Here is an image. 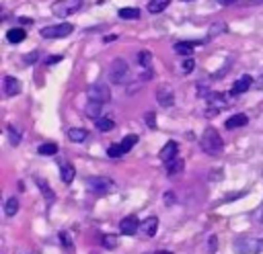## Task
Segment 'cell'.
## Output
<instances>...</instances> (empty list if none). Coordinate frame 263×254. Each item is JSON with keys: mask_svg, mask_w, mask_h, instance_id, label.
<instances>
[{"mask_svg": "<svg viewBox=\"0 0 263 254\" xmlns=\"http://www.w3.org/2000/svg\"><path fill=\"white\" fill-rule=\"evenodd\" d=\"M199 145H201V150H203L205 154H210V156H218V154H222V150H224V141H222L220 133H218L214 127H205V129H203V133H201V137H199Z\"/></svg>", "mask_w": 263, "mask_h": 254, "instance_id": "obj_1", "label": "cell"}, {"mask_svg": "<svg viewBox=\"0 0 263 254\" xmlns=\"http://www.w3.org/2000/svg\"><path fill=\"white\" fill-rule=\"evenodd\" d=\"M82 4H84V0H55L51 4V12L58 18H68L74 12H78L82 8Z\"/></svg>", "mask_w": 263, "mask_h": 254, "instance_id": "obj_2", "label": "cell"}, {"mask_svg": "<svg viewBox=\"0 0 263 254\" xmlns=\"http://www.w3.org/2000/svg\"><path fill=\"white\" fill-rule=\"evenodd\" d=\"M236 252L238 254H259L263 250V240H255L249 236H242L236 240Z\"/></svg>", "mask_w": 263, "mask_h": 254, "instance_id": "obj_3", "label": "cell"}, {"mask_svg": "<svg viewBox=\"0 0 263 254\" xmlns=\"http://www.w3.org/2000/svg\"><path fill=\"white\" fill-rule=\"evenodd\" d=\"M86 96H88V100H92V102H101V104H105V102L111 100V90H109V86L97 82V84H90V86H88Z\"/></svg>", "mask_w": 263, "mask_h": 254, "instance_id": "obj_4", "label": "cell"}, {"mask_svg": "<svg viewBox=\"0 0 263 254\" xmlns=\"http://www.w3.org/2000/svg\"><path fill=\"white\" fill-rule=\"evenodd\" d=\"M72 25L70 23H58V25H49V27H43L41 29V37L45 39H62L66 35L72 33Z\"/></svg>", "mask_w": 263, "mask_h": 254, "instance_id": "obj_5", "label": "cell"}, {"mask_svg": "<svg viewBox=\"0 0 263 254\" xmlns=\"http://www.w3.org/2000/svg\"><path fill=\"white\" fill-rule=\"evenodd\" d=\"M208 117H212V115H218L222 109H226L228 107V94H224V92H212L208 98Z\"/></svg>", "mask_w": 263, "mask_h": 254, "instance_id": "obj_6", "label": "cell"}, {"mask_svg": "<svg viewBox=\"0 0 263 254\" xmlns=\"http://www.w3.org/2000/svg\"><path fill=\"white\" fill-rule=\"evenodd\" d=\"M86 184H88V188L92 190V193H97V195H105V193H109L111 188H113V180L111 178H107V176H90V178H86Z\"/></svg>", "mask_w": 263, "mask_h": 254, "instance_id": "obj_7", "label": "cell"}, {"mask_svg": "<svg viewBox=\"0 0 263 254\" xmlns=\"http://www.w3.org/2000/svg\"><path fill=\"white\" fill-rule=\"evenodd\" d=\"M127 76H129V68H127V64H125L123 59H115V61L111 64V72H109L111 82L121 84V82L127 80Z\"/></svg>", "mask_w": 263, "mask_h": 254, "instance_id": "obj_8", "label": "cell"}, {"mask_svg": "<svg viewBox=\"0 0 263 254\" xmlns=\"http://www.w3.org/2000/svg\"><path fill=\"white\" fill-rule=\"evenodd\" d=\"M156 102L160 107H164V109L175 104V92H173V88L168 84H162V86L156 88Z\"/></svg>", "mask_w": 263, "mask_h": 254, "instance_id": "obj_9", "label": "cell"}, {"mask_svg": "<svg viewBox=\"0 0 263 254\" xmlns=\"http://www.w3.org/2000/svg\"><path fill=\"white\" fill-rule=\"evenodd\" d=\"M140 223H142V221H138L136 215H127V217H123V219L119 221V231H121L123 236H132V234H136V231L140 229Z\"/></svg>", "mask_w": 263, "mask_h": 254, "instance_id": "obj_10", "label": "cell"}, {"mask_svg": "<svg viewBox=\"0 0 263 254\" xmlns=\"http://www.w3.org/2000/svg\"><path fill=\"white\" fill-rule=\"evenodd\" d=\"M156 229H158V217L156 215H150V217H146L140 223V234H144L146 238H154L156 236Z\"/></svg>", "mask_w": 263, "mask_h": 254, "instance_id": "obj_11", "label": "cell"}, {"mask_svg": "<svg viewBox=\"0 0 263 254\" xmlns=\"http://www.w3.org/2000/svg\"><path fill=\"white\" fill-rule=\"evenodd\" d=\"M177 152H179V143L177 141H166L164 147L160 150V160L164 164H168V162H173L177 158Z\"/></svg>", "mask_w": 263, "mask_h": 254, "instance_id": "obj_12", "label": "cell"}, {"mask_svg": "<svg viewBox=\"0 0 263 254\" xmlns=\"http://www.w3.org/2000/svg\"><path fill=\"white\" fill-rule=\"evenodd\" d=\"M253 86V78L251 76H240L234 84H232V88H230V94H242V92H247L249 88Z\"/></svg>", "mask_w": 263, "mask_h": 254, "instance_id": "obj_13", "label": "cell"}, {"mask_svg": "<svg viewBox=\"0 0 263 254\" xmlns=\"http://www.w3.org/2000/svg\"><path fill=\"white\" fill-rule=\"evenodd\" d=\"M21 92V82L14 76H4V94L6 96H16Z\"/></svg>", "mask_w": 263, "mask_h": 254, "instance_id": "obj_14", "label": "cell"}, {"mask_svg": "<svg viewBox=\"0 0 263 254\" xmlns=\"http://www.w3.org/2000/svg\"><path fill=\"white\" fill-rule=\"evenodd\" d=\"M247 123H249V117H247L245 113H236V115H232L230 119H226L224 127H226V129H238V127H245Z\"/></svg>", "mask_w": 263, "mask_h": 254, "instance_id": "obj_15", "label": "cell"}, {"mask_svg": "<svg viewBox=\"0 0 263 254\" xmlns=\"http://www.w3.org/2000/svg\"><path fill=\"white\" fill-rule=\"evenodd\" d=\"M25 37H27V33H25L21 27H14V29H8V31H6V41H8V43H12V45L23 43V41H25Z\"/></svg>", "mask_w": 263, "mask_h": 254, "instance_id": "obj_16", "label": "cell"}, {"mask_svg": "<svg viewBox=\"0 0 263 254\" xmlns=\"http://www.w3.org/2000/svg\"><path fill=\"white\" fill-rule=\"evenodd\" d=\"M74 176H76L74 166H72L70 162H64V164H62V168H60V178H62V182L70 184V182L74 180Z\"/></svg>", "mask_w": 263, "mask_h": 254, "instance_id": "obj_17", "label": "cell"}, {"mask_svg": "<svg viewBox=\"0 0 263 254\" xmlns=\"http://www.w3.org/2000/svg\"><path fill=\"white\" fill-rule=\"evenodd\" d=\"M193 47H195V43H191V41H179V43L173 45V49H175L179 55H183V57H189V55L193 53Z\"/></svg>", "mask_w": 263, "mask_h": 254, "instance_id": "obj_18", "label": "cell"}, {"mask_svg": "<svg viewBox=\"0 0 263 254\" xmlns=\"http://www.w3.org/2000/svg\"><path fill=\"white\" fill-rule=\"evenodd\" d=\"M86 137H88V131H86V129H80V127L68 129V139L74 141V143H82Z\"/></svg>", "mask_w": 263, "mask_h": 254, "instance_id": "obj_19", "label": "cell"}, {"mask_svg": "<svg viewBox=\"0 0 263 254\" xmlns=\"http://www.w3.org/2000/svg\"><path fill=\"white\" fill-rule=\"evenodd\" d=\"M101 109H103V104L101 102H92V100H88V104L84 107V113H86V117L88 119H101Z\"/></svg>", "mask_w": 263, "mask_h": 254, "instance_id": "obj_20", "label": "cell"}, {"mask_svg": "<svg viewBox=\"0 0 263 254\" xmlns=\"http://www.w3.org/2000/svg\"><path fill=\"white\" fill-rule=\"evenodd\" d=\"M35 182H37V186H39V190L43 193V197H45V201H47V203H53V201H55V193H53V190H51V188L47 186V182H45L43 178H35Z\"/></svg>", "mask_w": 263, "mask_h": 254, "instance_id": "obj_21", "label": "cell"}, {"mask_svg": "<svg viewBox=\"0 0 263 254\" xmlns=\"http://www.w3.org/2000/svg\"><path fill=\"white\" fill-rule=\"evenodd\" d=\"M16 211H18V199L16 197H8L4 201V215L12 217V215H16Z\"/></svg>", "mask_w": 263, "mask_h": 254, "instance_id": "obj_22", "label": "cell"}, {"mask_svg": "<svg viewBox=\"0 0 263 254\" xmlns=\"http://www.w3.org/2000/svg\"><path fill=\"white\" fill-rule=\"evenodd\" d=\"M168 4H171V0H150V2H148V12H150V14H158V12H162Z\"/></svg>", "mask_w": 263, "mask_h": 254, "instance_id": "obj_23", "label": "cell"}, {"mask_svg": "<svg viewBox=\"0 0 263 254\" xmlns=\"http://www.w3.org/2000/svg\"><path fill=\"white\" fill-rule=\"evenodd\" d=\"M136 143H138V135H136V133H129V135H125V137L119 141V147H121V152L125 154V152H129Z\"/></svg>", "mask_w": 263, "mask_h": 254, "instance_id": "obj_24", "label": "cell"}, {"mask_svg": "<svg viewBox=\"0 0 263 254\" xmlns=\"http://www.w3.org/2000/svg\"><path fill=\"white\" fill-rule=\"evenodd\" d=\"M95 125H97L99 131H111V129L115 127V121H113L111 117H101V119L95 121Z\"/></svg>", "mask_w": 263, "mask_h": 254, "instance_id": "obj_25", "label": "cell"}, {"mask_svg": "<svg viewBox=\"0 0 263 254\" xmlns=\"http://www.w3.org/2000/svg\"><path fill=\"white\" fill-rule=\"evenodd\" d=\"M37 152H39L41 156H55V154H58V145H55L53 141H47V143H41V145L37 147Z\"/></svg>", "mask_w": 263, "mask_h": 254, "instance_id": "obj_26", "label": "cell"}, {"mask_svg": "<svg viewBox=\"0 0 263 254\" xmlns=\"http://www.w3.org/2000/svg\"><path fill=\"white\" fill-rule=\"evenodd\" d=\"M183 166H185V164H183V160L175 158L173 162H168V164H166V174H171V176H173V174L181 172V170H183Z\"/></svg>", "mask_w": 263, "mask_h": 254, "instance_id": "obj_27", "label": "cell"}, {"mask_svg": "<svg viewBox=\"0 0 263 254\" xmlns=\"http://www.w3.org/2000/svg\"><path fill=\"white\" fill-rule=\"evenodd\" d=\"M138 61H140V66H142V68H146V70H148V68H150V64H152V53H150V51H146V49H144V51H140V53H138Z\"/></svg>", "mask_w": 263, "mask_h": 254, "instance_id": "obj_28", "label": "cell"}, {"mask_svg": "<svg viewBox=\"0 0 263 254\" xmlns=\"http://www.w3.org/2000/svg\"><path fill=\"white\" fill-rule=\"evenodd\" d=\"M101 242H103V246H105L107 250H113V248L117 246V238H115L113 234H105V236L101 238Z\"/></svg>", "mask_w": 263, "mask_h": 254, "instance_id": "obj_29", "label": "cell"}, {"mask_svg": "<svg viewBox=\"0 0 263 254\" xmlns=\"http://www.w3.org/2000/svg\"><path fill=\"white\" fill-rule=\"evenodd\" d=\"M119 16L121 18H138L140 10L138 8H119Z\"/></svg>", "mask_w": 263, "mask_h": 254, "instance_id": "obj_30", "label": "cell"}, {"mask_svg": "<svg viewBox=\"0 0 263 254\" xmlns=\"http://www.w3.org/2000/svg\"><path fill=\"white\" fill-rule=\"evenodd\" d=\"M8 139H10L12 145H18V143H21V133H18V129H14L12 125H8Z\"/></svg>", "mask_w": 263, "mask_h": 254, "instance_id": "obj_31", "label": "cell"}, {"mask_svg": "<svg viewBox=\"0 0 263 254\" xmlns=\"http://www.w3.org/2000/svg\"><path fill=\"white\" fill-rule=\"evenodd\" d=\"M222 31H226V25H224V23H216V25H212V27H210L208 37H216V35H218V33H222Z\"/></svg>", "mask_w": 263, "mask_h": 254, "instance_id": "obj_32", "label": "cell"}, {"mask_svg": "<svg viewBox=\"0 0 263 254\" xmlns=\"http://www.w3.org/2000/svg\"><path fill=\"white\" fill-rule=\"evenodd\" d=\"M107 154H109V158H119V156H123V152H121L119 143H113V145H109Z\"/></svg>", "mask_w": 263, "mask_h": 254, "instance_id": "obj_33", "label": "cell"}, {"mask_svg": "<svg viewBox=\"0 0 263 254\" xmlns=\"http://www.w3.org/2000/svg\"><path fill=\"white\" fill-rule=\"evenodd\" d=\"M60 240H62V246H66L68 250H72V248H74V244H72V240H70V234H68V231H60Z\"/></svg>", "mask_w": 263, "mask_h": 254, "instance_id": "obj_34", "label": "cell"}, {"mask_svg": "<svg viewBox=\"0 0 263 254\" xmlns=\"http://www.w3.org/2000/svg\"><path fill=\"white\" fill-rule=\"evenodd\" d=\"M193 68H195V61H193L191 57H187V59L183 61V74H189Z\"/></svg>", "mask_w": 263, "mask_h": 254, "instance_id": "obj_35", "label": "cell"}, {"mask_svg": "<svg viewBox=\"0 0 263 254\" xmlns=\"http://www.w3.org/2000/svg\"><path fill=\"white\" fill-rule=\"evenodd\" d=\"M144 121H146V125H148V127H152V129L156 127V121H154V113H152V111L144 115Z\"/></svg>", "mask_w": 263, "mask_h": 254, "instance_id": "obj_36", "label": "cell"}, {"mask_svg": "<svg viewBox=\"0 0 263 254\" xmlns=\"http://www.w3.org/2000/svg\"><path fill=\"white\" fill-rule=\"evenodd\" d=\"M60 59H62L60 55H53V57H47V59H45V64L49 66V64H55V61H60Z\"/></svg>", "mask_w": 263, "mask_h": 254, "instance_id": "obj_37", "label": "cell"}, {"mask_svg": "<svg viewBox=\"0 0 263 254\" xmlns=\"http://www.w3.org/2000/svg\"><path fill=\"white\" fill-rule=\"evenodd\" d=\"M164 199H166V203H168V205H173V203H175V195H173V193H166V195H164Z\"/></svg>", "mask_w": 263, "mask_h": 254, "instance_id": "obj_38", "label": "cell"}, {"mask_svg": "<svg viewBox=\"0 0 263 254\" xmlns=\"http://www.w3.org/2000/svg\"><path fill=\"white\" fill-rule=\"evenodd\" d=\"M37 57H39V55H37V53H35V51H33V53H31V55H27V57H25V59H27V61H29V64H31V61H37Z\"/></svg>", "mask_w": 263, "mask_h": 254, "instance_id": "obj_39", "label": "cell"}, {"mask_svg": "<svg viewBox=\"0 0 263 254\" xmlns=\"http://www.w3.org/2000/svg\"><path fill=\"white\" fill-rule=\"evenodd\" d=\"M18 20H21V25H31V23H33V20H31L29 16H21Z\"/></svg>", "mask_w": 263, "mask_h": 254, "instance_id": "obj_40", "label": "cell"}, {"mask_svg": "<svg viewBox=\"0 0 263 254\" xmlns=\"http://www.w3.org/2000/svg\"><path fill=\"white\" fill-rule=\"evenodd\" d=\"M117 39V35H107L105 37V43H111V41H115Z\"/></svg>", "mask_w": 263, "mask_h": 254, "instance_id": "obj_41", "label": "cell"}, {"mask_svg": "<svg viewBox=\"0 0 263 254\" xmlns=\"http://www.w3.org/2000/svg\"><path fill=\"white\" fill-rule=\"evenodd\" d=\"M210 248H212V252H214V250H216V238H214V236H212V238H210Z\"/></svg>", "mask_w": 263, "mask_h": 254, "instance_id": "obj_42", "label": "cell"}, {"mask_svg": "<svg viewBox=\"0 0 263 254\" xmlns=\"http://www.w3.org/2000/svg\"><path fill=\"white\" fill-rule=\"evenodd\" d=\"M220 4H224V6H228V4H232V2H236V0H218Z\"/></svg>", "mask_w": 263, "mask_h": 254, "instance_id": "obj_43", "label": "cell"}, {"mask_svg": "<svg viewBox=\"0 0 263 254\" xmlns=\"http://www.w3.org/2000/svg\"><path fill=\"white\" fill-rule=\"evenodd\" d=\"M259 88L263 90V74H261V78H259Z\"/></svg>", "mask_w": 263, "mask_h": 254, "instance_id": "obj_44", "label": "cell"}, {"mask_svg": "<svg viewBox=\"0 0 263 254\" xmlns=\"http://www.w3.org/2000/svg\"><path fill=\"white\" fill-rule=\"evenodd\" d=\"M261 221H263V215H261Z\"/></svg>", "mask_w": 263, "mask_h": 254, "instance_id": "obj_45", "label": "cell"}]
</instances>
